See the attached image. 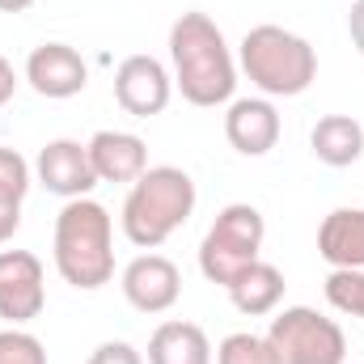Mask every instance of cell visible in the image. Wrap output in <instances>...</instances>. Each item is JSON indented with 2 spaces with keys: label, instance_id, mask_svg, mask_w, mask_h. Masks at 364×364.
Segmentation results:
<instances>
[{
  "label": "cell",
  "instance_id": "22",
  "mask_svg": "<svg viewBox=\"0 0 364 364\" xmlns=\"http://www.w3.org/2000/svg\"><path fill=\"white\" fill-rule=\"evenodd\" d=\"M85 364H144V356L132 343H123V339H106V343H97L90 352Z\"/></svg>",
  "mask_w": 364,
  "mask_h": 364
},
{
  "label": "cell",
  "instance_id": "16",
  "mask_svg": "<svg viewBox=\"0 0 364 364\" xmlns=\"http://www.w3.org/2000/svg\"><path fill=\"white\" fill-rule=\"evenodd\" d=\"M229 301H233V309L237 314H246V318H267L279 309V301H284V272L275 267V263H250L246 272L237 275L229 288Z\"/></svg>",
  "mask_w": 364,
  "mask_h": 364
},
{
  "label": "cell",
  "instance_id": "2",
  "mask_svg": "<svg viewBox=\"0 0 364 364\" xmlns=\"http://www.w3.org/2000/svg\"><path fill=\"white\" fill-rule=\"evenodd\" d=\"M55 272L64 284L97 292L102 284L114 279V220L97 199H68L55 216V237H51Z\"/></svg>",
  "mask_w": 364,
  "mask_h": 364
},
{
  "label": "cell",
  "instance_id": "17",
  "mask_svg": "<svg viewBox=\"0 0 364 364\" xmlns=\"http://www.w3.org/2000/svg\"><path fill=\"white\" fill-rule=\"evenodd\" d=\"M149 364H212V343L195 322H161L149 335Z\"/></svg>",
  "mask_w": 364,
  "mask_h": 364
},
{
  "label": "cell",
  "instance_id": "18",
  "mask_svg": "<svg viewBox=\"0 0 364 364\" xmlns=\"http://www.w3.org/2000/svg\"><path fill=\"white\" fill-rule=\"evenodd\" d=\"M326 301L331 309L364 322V267H335L326 275Z\"/></svg>",
  "mask_w": 364,
  "mask_h": 364
},
{
  "label": "cell",
  "instance_id": "6",
  "mask_svg": "<svg viewBox=\"0 0 364 364\" xmlns=\"http://www.w3.org/2000/svg\"><path fill=\"white\" fill-rule=\"evenodd\" d=\"M267 343L275 348L279 364H348L343 326L309 305L279 309L267 326Z\"/></svg>",
  "mask_w": 364,
  "mask_h": 364
},
{
  "label": "cell",
  "instance_id": "20",
  "mask_svg": "<svg viewBox=\"0 0 364 364\" xmlns=\"http://www.w3.org/2000/svg\"><path fill=\"white\" fill-rule=\"evenodd\" d=\"M30 182H34V166L17 149L0 144V203H21L26 191H30Z\"/></svg>",
  "mask_w": 364,
  "mask_h": 364
},
{
  "label": "cell",
  "instance_id": "7",
  "mask_svg": "<svg viewBox=\"0 0 364 364\" xmlns=\"http://www.w3.org/2000/svg\"><path fill=\"white\" fill-rule=\"evenodd\" d=\"M47 305V272L30 250H0V318L9 326H26Z\"/></svg>",
  "mask_w": 364,
  "mask_h": 364
},
{
  "label": "cell",
  "instance_id": "15",
  "mask_svg": "<svg viewBox=\"0 0 364 364\" xmlns=\"http://www.w3.org/2000/svg\"><path fill=\"white\" fill-rule=\"evenodd\" d=\"M309 149L322 166L331 170H348L364 157V127L352 114H322L309 132Z\"/></svg>",
  "mask_w": 364,
  "mask_h": 364
},
{
  "label": "cell",
  "instance_id": "12",
  "mask_svg": "<svg viewBox=\"0 0 364 364\" xmlns=\"http://www.w3.org/2000/svg\"><path fill=\"white\" fill-rule=\"evenodd\" d=\"M225 140L242 157H267L279 144V110L272 97H233L225 110Z\"/></svg>",
  "mask_w": 364,
  "mask_h": 364
},
{
  "label": "cell",
  "instance_id": "3",
  "mask_svg": "<svg viewBox=\"0 0 364 364\" xmlns=\"http://www.w3.org/2000/svg\"><path fill=\"white\" fill-rule=\"evenodd\" d=\"M195 178L178 166H149L140 178L127 186L119 225L123 237L136 250H157L166 246L195 212Z\"/></svg>",
  "mask_w": 364,
  "mask_h": 364
},
{
  "label": "cell",
  "instance_id": "9",
  "mask_svg": "<svg viewBox=\"0 0 364 364\" xmlns=\"http://www.w3.org/2000/svg\"><path fill=\"white\" fill-rule=\"evenodd\" d=\"M119 288H123V296L136 314H166L182 296V272L174 267V259L149 250V255H136L123 267Z\"/></svg>",
  "mask_w": 364,
  "mask_h": 364
},
{
  "label": "cell",
  "instance_id": "8",
  "mask_svg": "<svg viewBox=\"0 0 364 364\" xmlns=\"http://www.w3.org/2000/svg\"><path fill=\"white\" fill-rule=\"evenodd\" d=\"M174 97V77L157 55H127L114 68V102L136 114V119H153L170 106Z\"/></svg>",
  "mask_w": 364,
  "mask_h": 364
},
{
  "label": "cell",
  "instance_id": "11",
  "mask_svg": "<svg viewBox=\"0 0 364 364\" xmlns=\"http://www.w3.org/2000/svg\"><path fill=\"white\" fill-rule=\"evenodd\" d=\"M26 81L38 97L64 102V97H77L90 85V64L68 43H38L26 55Z\"/></svg>",
  "mask_w": 364,
  "mask_h": 364
},
{
  "label": "cell",
  "instance_id": "13",
  "mask_svg": "<svg viewBox=\"0 0 364 364\" xmlns=\"http://www.w3.org/2000/svg\"><path fill=\"white\" fill-rule=\"evenodd\" d=\"M90 161L97 182H136L149 170V144L136 132H93Z\"/></svg>",
  "mask_w": 364,
  "mask_h": 364
},
{
  "label": "cell",
  "instance_id": "26",
  "mask_svg": "<svg viewBox=\"0 0 364 364\" xmlns=\"http://www.w3.org/2000/svg\"><path fill=\"white\" fill-rule=\"evenodd\" d=\"M34 0H0V13H26Z\"/></svg>",
  "mask_w": 364,
  "mask_h": 364
},
{
  "label": "cell",
  "instance_id": "25",
  "mask_svg": "<svg viewBox=\"0 0 364 364\" xmlns=\"http://www.w3.org/2000/svg\"><path fill=\"white\" fill-rule=\"evenodd\" d=\"M13 93H17V68L0 55V106H4V102H13Z\"/></svg>",
  "mask_w": 364,
  "mask_h": 364
},
{
  "label": "cell",
  "instance_id": "10",
  "mask_svg": "<svg viewBox=\"0 0 364 364\" xmlns=\"http://www.w3.org/2000/svg\"><path fill=\"white\" fill-rule=\"evenodd\" d=\"M34 182L43 191H51V195H60L64 203L68 199H85L97 186L90 144H81V140H51V144H43L38 157H34Z\"/></svg>",
  "mask_w": 364,
  "mask_h": 364
},
{
  "label": "cell",
  "instance_id": "23",
  "mask_svg": "<svg viewBox=\"0 0 364 364\" xmlns=\"http://www.w3.org/2000/svg\"><path fill=\"white\" fill-rule=\"evenodd\" d=\"M17 229H21V203H0V246L13 242Z\"/></svg>",
  "mask_w": 364,
  "mask_h": 364
},
{
  "label": "cell",
  "instance_id": "4",
  "mask_svg": "<svg viewBox=\"0 0 364 364\" xmlns=\"http://www.w3.org/2000/svg\"><path fill=\"white\" fill-rule=\"evenodd\" d=\"M237 68L263 97H301L318 81V51L284 26H255L237 43Z\"/></svg>",
  "mask_w": 364,
  "mask_h": 364
},
{
  "label": "cell",
  "instance_id": "14",
  "mask_svg": "<svg viewBox=\"0 0 364 364\" xmlns=\"http://www.w3.org/2000/svg\"><path fill=\"white\" fill-rule=\"evenodd\" d=\"M318 255L335 267H364V208H335L318 225Z\"/></svg>",
  "mask_w": 364,
  "mask_h": 364
},
{
  "label": "cell",
  "instance_id": "24",
  "mask_svg": "<svg viewBox=\"0 0 364 364\" xmlns=\"http://www.w3.org/2000/svg\"><path fill=\"white\" fill-rule=\"evenodd\" d=\"M348 34H352V47L364 55V0H352L348 9Z\"/></svg>",
  "mask_w": 364,
  "mask_h": 364
},
{
  "label": "cell",
  "instance_id": "5",
  "mask_svg": "<svg viewBox=\"0 0 364 364\" xmlns=\"http://www.w3.org/2000/svg\"><path fill=\"white\" fill-rule=\"evenodd\" d=\"M263 237H267V220H263V212L255 203L220 208L216 220L208 225L203 242H199V272H203V279L229 288L250 263H259Z\"/></svg>",
  "mask_w": 364,
  "mask_h": 364
},
{
  "label": "cell",
  "instance_id": "1",
  "mask_svg": "<svg viewBox=\"0 0 364 364\" xmlns=\"http://www.w3.org/2000/svg\"><path fill=\"white\" fill-rule=\"evenodd\" d=\"M170 64H174V90L191 106H225L237 90V60L220 34V26L208 13H182L170 26Z\"/></svg>",
  "mask_w": 364,
  "mask_h": 364
},
{
  "label": "cell",
  "instance_id": "19",
  "mask_svg": "<svg viewBox=\"0 0 364 364\" xmlns=\"http://www.w3.org/2000/svg\"><path fill=\"white\" fill-rule=\"evenodd\" d=\"M216 364H279V356H275V348L267 343V335L237 331V335H225L220 339Z\"/></svg>",
  "mask_w": 364,
  "mask_h": 364
},
{
  "label": "cell",
  "instance_id": "21",
  "mask_svg": "<svg viewBox=\"0 0 364 364\" xmlns=\"http://www.w3.org/2000/svg\"><path fill=\"white\" fill-rule=\"evenodd\" d=\"M0 364H47V348L38 335H30L21 326H4L0 331Z\"/></svg>",
  "mask_w": 364,
  "mask_h": 364
}]
</instances>
